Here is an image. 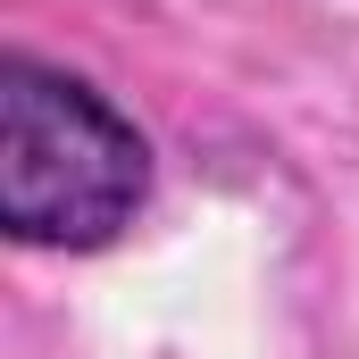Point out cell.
<instances>
[{"mask_svg": "<svg viewBox=\"0 0 359 359\" xmlns=\"http://www.w3.org/2000/svg\"><path fill=\"white\" fill-rule=\"evenodd\" d=\"M151 192L142 134L67 67H0V226L25 251H100Z\"/></svg>", "mask_w": 359, "mask_h": 359, "instance_id": "obj_1", "label": "cell"}]
</instances>
